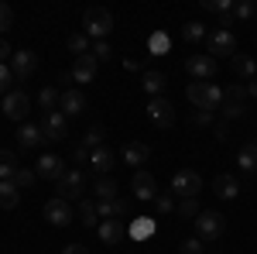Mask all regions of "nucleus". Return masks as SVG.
<instances>
[{
  "mask_svg": "<svg viewBox=\"0 0 257 254\" xmlns=\"http://www.w3.org/2000/svg\"><path fill=\"white\" fill-rule=\"evenodd\" d=\"M113 31V14L106 7H89L82 14V35L86 38H96V41H106V35Z\"/></svg>",
  "mask_w": 257,
  "mask_h": 254,
  "instance_id": "1",
  "label": "nucleus"
},
{
  "mask_svg": "<svg viewBox=\"0 0 257 254\" xmlns=\"http://www.w3.org/2000/svg\"><path fill=\"white\" fill-rule=\"evenodd\" d=\"M185 97L196 103V110H216V107H223V90L216 82H189Z\"/></svg>",
  "mask_w": 257,
  "mask_h": 254,
  "instance_id": "2",
  "label": "nucleus"
},
{
  "mask_svg": "<svg viewBox=\"0 0 257 254\" xmlns=\"http://www.w3.org/2000/svg\"><path fill=\"white\" fill-rule=\"evenodd\" d=\"M223 230H226V220H223V213H216V210H202V213L196 216V237L199 240H219Z\"/></svg>",
  "mask_w": 257,
  "mask_h": 254,
  "instance_id": "3",
  "label": "nucleus"
},
{
  "mask_svg": "<svg viewBox=\"0 0 257 254\" xmlns=\"http://www.w3.org/2000/svg\"><path fill=\"white\" fill-rule=\"evenodd\" d=\"M172 193L182 196V199H196L202 193V176H199L196 168H178L175 176H172Z\"/></svg>",
  "mask_w": 257,
  "mask_h": 254,
  "instance_id": "4",
  "label": "nucleus"
},
{
  "mask_svg": "<svg viewBox=\"0 0 257 254\" xmlns=\"http://www.w3.org/2000/svg\"><path fill=\"white\" fill-rule=\"evenodd\" d=\"M206 55H237V38H233V31H223V28H216L213 35H206Z\"/></svg>",
  "mask_w": 257,
  "mask_h": 254,
  "instance_id": "5",
  "label": "nucleus"
},
{
  "mask_svg": "<svg viewBox=\"0 0 257 254\" xmlns=\"http://www.w3.org/2000/svg\"><path fill=\"white\" fill-rule=\"evenodd\" d=\"M148 120L155 127H172L175 124V103L165 97H151L148 100Z\"/></svg>",
  "mask_w": 257,
  "mask_h": 254,
  "instance_id": "6",
  "label": "nucleus"
},
{
  "mask_svg": "<svg viewBox=\"0 0 257 254\" xmlns=\"http://www.w3.org/2000/svg\"><path fill=\"white\" fill-rule=\"evenodd\" d=\"M82 193H86L82 168H65V176L59 179V199H82Z\"/></svg>",
  "mask_w": 257,
  "mask_h": 254,
  "instance_id": "7",
  "label": "nucleus"
},
{
  "mask_svg": "<svg viewBox=\"0 0 257 254\" xmlns=\"http://www.w3.org/2000/svg\"><path fill=\"white\" fill-rule=\"evenodd\" d=\"M28 110H31V97L24 93V90H11L7 97H4V117L7 120H24L28 117Z\"/></svg>",
  "mask_w": 257,
  "mask_h": 254,
  "instance_id": "8",
  "label": "nucleus"
},
{
  "mask_svg": "<svg viewBox=\"0 0 257 254\" xmlns=\"http://www.w3.org/2000/svg\"><path fill=\"white\" fill-rule=\"evenodd\" d=\"M216 59H213V55H189V59H185V72H189V76L196 79V82H209V79L216 76Z\"/></svg>",
  "mask_w": 257,
  "mask_h": 254,
  "instance_id": "9",
  "label": "nucleus"
},
{
  "mask_svg": "<svg viewBox=\"0 0 257 254\" xmlns=\"http://www.w3.org/2000/svg\"><path fill=\"white\" fill-rule=\"evenodd\" d=\"M41 134L45 141H65L69 137V127H65V114L62 110H52V114H41Z\"/></svg>",
  "mask_w": 257,
  "mask_h": 254,
  "instance_id": "10",
  "label": "nucleus"
},
{
  "mask_svg": "<svg viewBox=\"0 0 257 254\" xmlns=\"http://www.w3.org/2000/svg\"><path fill=\"white\" fill-rule=\"evenodd\" d=\"M41 213H45V220H48L52 227H69V223H72V206H69V199H59V196L48 199Z\"/></svg>",
  "mask_w": 257,
  "mask_h": 254,
  "instance_id": "11",
  "label": "nucleus"
},
{
  "mask_svg": "<svg viewBox=\"0 0 257 254\" xmlns=\"http://www.w3.org/2000/svg\"><path fill=\"white\" fill-rule=\"evenodd\" d=\"M11 72H14V79H31L35 72H38V55L35 52H28V48H21V52H14V59H11Z\"/></svg>",
  "mask_w": 257,
  "mask_h": 254,
  "instance_id": "12",
  "label": "nucleus"
},
{
  "mask_svg": "<svg viewBox=\"0 0 257 254\" xmlns=\"http://www.w3.org/2000/svg\"><path fill=\"white\" fill-rule=\"evenodd\" d=\"M131 189H134V196H138V199L151 203V199L158 196V182H155V176H151V172L138 168V172H134V179H131Z\"/></svg>",
  "mask_w": 257,
  "mask_h": 254,
  "instance_id": "13",
  "label": "nucleus"
},
{
  "mask_svg": "<svg viewBox=\"0 0 257 254\" xmlns=\"http://www.w3.org/2000/svg\"><path fill=\"white\" fill-rule=\"evenodd\" d=\"M35 176L38 179H55V182H59V179L65 176V161H62L59 155H41L38 165H35Z\"/></svg>",
  "mask_w": 257,
  "mask_h": 254,
  "instance_id": "14",
  "label": "nucleus"
},
{
  "mask_svg": "<svg viewBox=\"0 0 257 254\" xmlns=\"http://www.w3.org/2000/svg\"><path fill=\"white\" fill-rule=\"evenodd\" d=\"M59 110L65 117H79L82 110H86V93H82V90H62Z\"/></svg>",
  "mask_w": 257,
  "mask_h": 254,
  "instance_id": "15",
  "label": "nucleus"
},
{
  "mask_svg": "<svg viewBox=\"0 0 257 254\" xmlns=\"http://www.w3.org/2000/svg\"><path fill=\"white\" fill-rule=\"evenodd\" d=\"M96 69H99V62L93 59V52H89V55H79V59H76V65H72L69 76L76 79V82H93V79H96Z\"/></svg>",
  "mask_w": 257,
  "mask_h": 254,
  "instance_id": "16",
  "label": "nucleus"
},
{
  "mask_svg": "<svg viewBox=\"0 0 257 254\" xmlns=\"http://www.w3.org/2000/svg\"><path fill=\"white\" fill-rule=\"evenodd\" d=\"M113 165H117V151H110V148H96V151H89V168H93V172L106 176Z\"/></svg>",
  "mask_w": 257,
  "mask_h": 254,
  "instance_id": "17",
  "label": "nucleus"
},
{
  "mask_svg": "<svg viewBox=\"0 0 257 254\" xmlns=\"http://www.w3.org/2000/svg\"><path fill=\"white\" fill-rule=\"evenodd\" d=\"M99 240H103V244H110V247H117L120 240H123V237H127V230H123V223H120V220H103V223H99Z\"/></svg>",
  "mask_w": 257,
  "mask_h": 254,
  "instance_id": "18",
  "label": "nucleus"
},
{
  "mask_svg": "<svg viewBox=\"0 0 257 254\" xmlns=\"http://www.w3.org/2000/svg\"><path fill=\"white\" fill-rule=\"evenodd\" d=\"M213 193L219 196V199H237L240 196V182H237V176H216L213 179Z\"/></svg>",
  "mask_w": 257,
  "mask_h": 254,
  "instance_id": "19",
  "label": "nucleus"
},
{
  "mask_svg": "<svg viewBox=\"0 0 257 254\" xmlns=\"http://www.w3.org/2000/svg\"><path fill=\"white\" fill-rule=\"evenodd\" d=\"M96 213L99 216H106V220H120V216H127L131 213V203L127 199H106V203H96Z\"/></svg>",
  "mask_w": 257,
  "mask_h": 254,
  "instance_id": "20",
  "label": "nucleus"
},
{
  "mask_svg": "<svg viewBox=\"0 0 257 254\" xmlns=\"http://www.w3.org/2000/svg\"><path fill=\"white\" fill-rule=\"evenodd\" d=\"M237 168H240V172H247V176H254V172H257V141H247V144L237 151Z\"/></svg>",
  "mask_w": 257,
  "mask_h": 254,
  "instance_id": "21",
  "label": "nucleus"
},
{
  "mask_svg": "<svg viewBox=\"0 0 257 254\" xmlns=\"http://www.w3.org/2000/svg\"><path fill=\"white\" fill-rule=\"evenodd\" d=\"M148 158H151V148L148 144H141V141L123 144V165H148Z\"/></svg>",
  "mask_w": 257,
  "mask_h": 254,
  "instance_id": "22",
  "label": "nucleus"
},
{
  "mask_svg": "<svg viewBox=\"0 0 257 254\" xmlns=\"http://www.w3.org/2000/svg\"><path fill=\"white\" fill-rule=\"evenodd\" d=\"M18 144H21V148H38V144H45V134H41V127H38V124H21Z\"/></svg>",
  "mask_w": 257,
  "mask_h": 254,
  "instance_id": "23",
  "label": "nucleus"
},
{
  "mask_svg": "<svg viewBox=\"0 0 257 254\" xmlns=\"http://www.w3.org/2000/svg\"><path fill=\"white\" fill-rule=\"evenodd\" d=\"M230 65H233V72H237L240 79H247V82H250V79H257V62L250 59V55L237 52V55L230 59Z\"/></svg>",
  "mask_w": 257,
  "mask_h": 254,
  "instance_id": "24",
  "label": "nucleus"
},
{
  "mask_svg": "<svg viewBox=\"0 0 257 254\" xmlns=\"http://www.w3.org/2000/svg\"><path fill=\"white\" fill-rule=\"evenodd\" d=\"M127 234L134 237V240H148V237L155 234V220L151 216H134L131 227H127Z\"/></svg>",
  "mask_w": 257,
  "mask_h": 254,
  "instance_id": "25",
  "label": "nucleus"
},
{
  "mask_svg": "<svg viewBox=\"0 0 257 254\" xmlns=\"http://www.w3.org/2000/svg\"><path fill=\"white\" fill-rule=\"evenodd\" d=\"M117 193H120V186L117 182H113V179H96V182H93V196H96L99 203H106V199H117Z\"/></svg>",
  "mask_w": 257,
  "mask_h": 254,
  "instance_id": "26",
  "label": "nucleus"
},
{
  "mask_svg": "<svg viewBox=\"0 0 257 254\" xmlns=\"http://www.w3.org/2000/svg\"><path fill=\"white\" fill-rule=\"evenodd\" d=\"M18 168H21V165H18V155H14V151H4V148H0V182H11Z\"/></svg>",
  "mask_w": 257,
  "mask_h": 254,
  "instance_id": "27",
  "label": "nucleus"
},
{
  "mask_svg": "<svg viewBox=\"0 0 257 254\" xmlns=\"http://www.w3.org/2000/svg\"><path fill=\"white\" fill-rule=\"evenodd\" d=\"M141 86H144V93L161 97V90H165V76H161V72H155V69H148V72L141 76Z\"/></svg>",
  "mask_w": 257,
  "mask_h": 254,
  "instance_id": "28",
  "label": "nucleus"
},
{
  "mask_svg": "<svg viewBox=\"0 0 257 254\" xmlns=\"http://www.w3.org/2000/svg\"><path fill=\"white\" fill-rule=\"evenodd\" d=\"M18 203H21V189L14 182H0V206L4 210H14Z\"/></svg>",
  "mask_w": 257,
  "mask_h": 254,
  "instance_id": "29",
  "label": "nucleus"
},
{
  "mask_svg": "<svg viewBox=\"0 0 257 254\" xmlns=\"http://www.w3.org/2000/svg\"><path fill=\"white\" fill-rule=\"evenodd\" d=\"M59 100H62V93L55 90V86H45V90L38 93V107L45 110V114H52V110L59 107Z\"/></svg>",
  "mask_w": 257,
  "mask_h": 254,
  "instance_id": "30",
  "label": "nucleus"
},
{
  "mask_svg": "<svg viewBox=\"0 0 257 254\" xmlns=\"http://www.w3.org/2000/svg\"><path fill=\"white\" fill-rule=\"evenodd\" d=\"M65 48H69V52H72L76 59H79V55H89V52H93V45H89V38H86L82 31H79V35H69Z\"/></svg>",
  "mask_w": 257,
  "mask_h": 254,
  "instance_id": "31",
  "label": "nucleus"
},
{
  "mask_svg": "<svg viewBox=\"0 0 257 254\" xmlns=\"http://www.w3.org/2000/svg\"><path fill=\"white\" fill-rule=\"evenodd\" d=\"M79 216H82V223H86V227L93 230V227H96V223H99L96 203H93V199H82V203H79Z\"/></svg>",
  "mask_w": 257,
  "mask_h": 254,
  "instance_id": "32",
  "label": "nucleus"
},
{
  "mask_svg": "<svg viewBox=\"0 0 257 254\" xmlns=\"http://www.w3.org/2000/svg\"><path fill=\"white\" fill-rule=\"evenodd\" d=\"M103 141H106V131H103V127H89V131H86V137H82V144H86V148H89V151H96V148H103Z\"/></svg>",
  "mask_w": 257,
  "mask_h": 254,
  "instance_id": "33",
  "label": "nucleus"
},
{
  "mask_svg": "<svg viewBox=\"0 0 257 254\" xmlns=\"http://www.w3.org/2000/svg\"><path fill=\"white\" fill-rule=\"evenodd\" d=\"M182 38L189 41V45H196V41H202V38H206V28H202L199 21H189V24L182 28Z\"/></svg>",
  "mask_w": 257,
  "mask_h": 254,
  "instance_id": "34",
  "label": "nucleus"
},
{
  "mask_svg": "<svg viewBox=\"0 0 257 254\" xmlns=\"http://www.w3.org/2000/svg\"><path fill=\"white\" fill-rule=\"evenodd\" d=\"M202 7L223 18V14H233V7H237V0H202Z\"/></svg>",
  "mask_w": 257,
  "mask_h": 254,
  "instance_id": "35",
  "label": "nucleus"
},
{
  "mask_svg": "<svg viewBox=\"0 0 257 254\" xmlns=\"http://www.w3.org/2000/svg\"><path fill=\"white\" fill-rule=\"evenodd\" d=\"M148 48H151V55H165V52H168V35H165V31H155V35L148 38Z\"/></svg>",
  "mask_w": 257,
  "mask_h": 254,
  "instance_id": "36",
  "label": "nucleus"
},
{
  "mask_svg": "<svg viewBox=\"0 0 257 254\" xmlns=\"http://www.w3.org/2000/svg\"><path fill=\"white\" fill-rule=\"evenodd\" d=\"M151 203H155L158 213H172V210H175V193H158Z\"/></svg>",
  "mask_w": 257,
  "mask_h": 254,
  "instance_id": "37",
  "label": "nucleus"
},
{
  "mask_svg": "<svg viewBox=\"0 0 257 254\" xmlns=\"http://www.w3.org/2000/svg\"><path fill=\"white\" fill-rule=\"evenodd\" d=\"M175 213H178V216H185V220H196V216L202 213V210H199V203H196V199H182V203L175 206Z\"/></svg>",
  "mask_w": 257,
  "mask_h": 254,
  "instance_id": "38",
  "label": "nucleus"
},
{
  "mask_svg": "<svg viewBox=\"0 0 257 254\" xmlns=\"http://www.w3.org/2000/svg\"><path fill=\"white\" fill-rule=\"evenodd\" d=\"M243 100H247V86H243V82H233V86L223 93V103H243Z\"/></svg>",
  "mask_w": 257,
  "mask_h": 254,
  "instance_id": "39",
  "label": "nucleus"
},
{
  "mask_svg": "<svg viewBox=\"0 0 257 254\" xmlns=\"http://www.w3.org/2000/svg\"><path fill=\"white\" fill-rule=\"evenodd\" d=\"M93 59H96V62H110V59H113L110 41H93Z\"/></svg>",
  "mask_w": 257,
  "mask_h": 254,
  "instance_id": "40",
  "label": "nucleus"
},
{
  "mask_svg": "<svg viewBox=\"0 0 257 254\" xmlns=\"http://www.w3.org/2000/svg\"><path fill=\"white\" fill-rule=\"evenodd\" d=\"M254 14H257V11H254L250 0H237V7H233V18H237V21H250Z\"/></svg>",
  "mask_w": 257,
  "mask_h": 254,
  "instance_id": "41",
  "label": "nucleus"
},
{
  "mask_svg": "<svg viewBox=\"0 0 257 254\" xmlns=\"http://www.w3.org/2000/svg\"><path fill=\"white\" fill-rule=\"evenodd\" d=\"M243 110H247L243 103H223V120H226V124H230V120H240Z\"/></svg>",
  "mask_w": 257,
  "mask_h": 254,
  "instance_id": "42",
  "label": "nucleus"
},
{
  "mask_svg": "<svg viewBox=\"0 0 257 254\" xmlns=\"http://www.w3.org/2000/svg\"><path fill=\"white\" fill-rule=\"evenodd\" d=\"M11 182H14V186H18V189H28V186H31V182H35V172H31V168H18V172H14V179H11Z\"/></svg>",
  "mask_w": 257,
  "mask_h": 254,
  "instance_id": "43",
  "label": "nucleus"
},
{
  "mask_svg": "<svg viewBox=\"0 0 257 254\" xmlns=\"http://www.w3.org/2000/svg\"><path fill=\"white\" fill-rule=\"evenodd\" d=\"M11 24H14V11H11V4H0V35L11 31Z\"/></svg>",
  "mask_w": 257,
  "mask_h": 254,
  "instance_id": "44",
  "label": "nucleus"
},
{
  "mask_svg": "<svg viewBox=\"0 0 257 254\" xmlns=\"http://www.w3.org/2000/svg\"><path fill=\"white\" fill-rule=\"evenodd\" d=\"M182 254H202V240H199V237L182 240Z\"/></svg>",
  "mask_w": 257,
  "mask_h": 254,
  "instance_id": "45",
  "label": "nucleus"
},
{
  "mask_svg": "<svg viewBox=\"0 0 257 254\" xmlns=\"http://www.w3.org/2000/svg\"><path fill=\"white\" fill-rule=\"evenodd\" d=\"M72 158H76L79 165H89V148H86V144H76V148H72Z\"/></svg>",
  "mask_w": 257,
  "mask_h": 254,
  "instance_id": "46",
  "label": "nucleus"
},
{
  "mask_svg": "<svg viewBox=\"0 0 257 254\" xmlns=\"http://www.w3.org/2000/svg\"><path fill=\"white\" fill-rule=\"evenodd\" d=\"M11 65H0V93H7V86H11Z\"/></svg>",
  "mask_w": 257,
  "mask_h": 254,
  "instance_id": "47",
  "label": "nucleus"
},
{
  "mask_svg": "<svg viewBox=\"0 0 257 254\" xmlns=\"http://www.w3.org/2000/svg\"><path fill=\"white\" fill-rule=\"evenodd\" d=\"M192 120L206 127V124H213V110H199V114H196V117H192Z\"/></svg>",
  "mask_w": 257,
  "mask_h": 254,
  "instance_id": "48",
  "label": "nucleus"
},
{
  "mask_svg": "<svg viewBox=\"0 0 257 254\" xmlns=\"http://www.w3.org/2000/svg\"><path fill=\"white\" fill-rule=\"evenodd\" d=\"M7 59H14V52H11L7 41H0V65H7Z\"/></svg>",
  "mask_w": 257,
  "mask_h": 254,
  "instance_id": "49",
  "label": "nucleus"
},
{
  "mask_svg": "<svg viewBox=\"0 0 257 254\" xmlns=\"http://www.w3.org/2000/svg\"><path fill=\"white\" fill-rule=\"evenodd\" d=\"M62 254H89L86 244H69V247H62Z\"/></svg>",
  "mask_w": 257,
  "mask_h": 254,
  "instance_id": "50",
  "label": "nucleus"
},
{
  "mask_svg": "<svg viewBox=\"0 0 257 254\" xmlns=\"http://www.w3.org/2000/svg\"><path fill=\"white\" fill-rule=\"evenodd\" d=\"M216 137H219V141L230 137V124H226V120H219V124H216Z\"/></svg>",
  "mask_w": 257,
  "mask_h": 254,
  "instance_id": "51",
  "label": "nucleus"
},
{
  "mask_svg": "<svg viewBox=\"0 0 257 254\" xmlns=\"http://www.w3.org/2000/svg\"><path fill=\"white\" fill-rule=\"evenodd\" d=\"M247 97H257V82H254V79L247 82Z\"/></svg>",
  "mask_w": 257,
  "mask_h": 254,
  "instance_id": "52",
  "label": "nucleus"
},
{
  "mask_svg": "<svg viewBox=\"0 0 257 254\" xmlns=\"http://www.w3.org/2000/svg\"><path fill=\"white\" fill-rule=\"evenodd\" d=\"M213 254H223V251H213Z\"/></svg>",
  "mask_w": 257,
  "mask_h": 254,
  "instance_id": "53",
  "label": "nucleus"
}]
</instances>
